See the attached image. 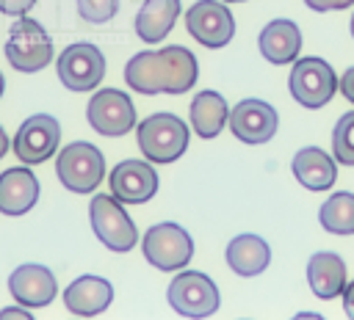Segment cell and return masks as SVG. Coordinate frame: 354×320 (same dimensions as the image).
Masks as SVG:
<instances>
[{
  "instance_id": "52a82bcc",
  "label": "cell",
  "mask_w": 354,
  "mask_h": 320,
  "mask_svg": "<svg viewBox=\"0 0 354 320\" xmlns=\"http://www.w3.org/2000/svg\"><path fill=\"white\" fill-rule=\"evenodd\" d=\"M141 251H144V259L149 265H155L158 270L171 273V270H183L191 262L194 240L180 223L160 221V223L147 229V234L141 240Z\"/></svg>"
},
{
  "instance_id": "e575fe53",
  "label": "cell",
  "mask_w": 354,
  "mask_h": 320,
  "mask_svg": "<svg viewBox=\"0 0 354 320\" xmlns=\"http://www.w3.org/2000/svg\"><path fill=\"white\" fill-rule=\"evenodd\" d=\"M224 3H243V0H224Z\"/></svg>"
},
{
  "instance_id": "8992f818",
  "label": "cell",
  "mask_w": 354,
  "mask_h": 320,
  "mask_svg": "<svg viewBox=\"0 0 354 320\" xmlns=\"http://www.w3.org/2000/svg\"><path fill=\"white\" fill-rule=\"evenodd\" d=\"M55 174L72 193H91L105 177V157L88 141L66 143L55 157Z\"/></svg>"
},
{
  "instance_id": "4fadbf2b",
  "label": "cell",
  "mask_w": 354,
  "mask_h": 320,
  "mask_svg": "<svg viewBox=\"0 0 354 320\" xmlns=\"http://www.w3.org/2000/svg\"><path fill=\"white\" fill-rule=\"evenodd\" d=\"M230 130L238 141L249 143V146H260L268 143L277 135L279 127V113L274 105H268L266 99H241L235 108H230Z\"/></svg>"
},
{
  "instance_id": "484cf974",
  "label": "cell",
  "mask_w": 354,
  "mask_h": 320,
  "mask_svg": "<svg viewBox=\"0 0 354 320\" xmlns=\"http://www.w3.org/2000/svg\"><path fill=\"white\" fill-rule=\"evenodd\" d=\"M119 11V0H77V14L80 19L91 22V25H102L111 22Z\"/></svg>"
},
{
  "instance_id": "4316f807",
  "label": "cell",
  "mask_w": 354,
  "mask_h": 320,
  "mask_svg": "<svg viewBox=\"0 0 354 320\" xmlns=\"http://www.w3.org/2000/svg\"><path fill=\"white\" fill-rule=\"evenodd\" d=\"M304 6L310 11H318V14H326V11H346L354 6V0H304Z\"/></svg>"
},
{
  "instance_id": "7a4b0ae2",
  "label": "cell",
  "mask_w": 354,
  "mask_h": 320,
  "mask_svg": "<svg viewBox=\"0 0 354 320\" xmlns=\"http://www.w3.org/2000/svg\"><path fill=\"white\" fill-rule=\"evenodd\" d=\"M136 141H138L141 154L149 163L166 166L185 154L188 124L174 113H152L136 124Z\"/></svg>"
},
{
  "instance_id": "ac0fdd59",
  "label": "cell",
  "mask_w": 354,
  "mask_h": 320,
  "mask_svg": "<svg viewBox=\"0 0 354 320\" xmlns=\"http://www.w3.org/2000/svg\"><path fill=\"white\" fill-rule=\"evenodd\" d=\"M290 171L307 190H329L337 182V160L321 146H301L290 160Z\"/></svg>"
},
{
  "instance_id": "d6a6232c",
  "label": "cell",
  "mask_w": 354,
  "mask_h": 320,
  "mask_svg": "<svg viewBox=\"0 0 354 320\" xmlns=\"http://www.w3.org/2000/svg\"><path fill=\"white\" fill-rule=\"evenodd\" d=\"M3 91H6V77H3V72H0V97H3Z\"/></svg>"
},
{
  "instance_id": "30bf717a",
  "label": "cell",
  "mask_w": 354,
  "mask_h": 320,
  "mask_svg": "<svg viewBox=\"0 0 354 320\" xmlns=\"http://www.w3.org/2000/svg\"><path fill=\"white\" fill-rule=\"evenodd\" d=\"M86 119L94 132L105 138H122L136 127V105L119 88H100L86 105Z\"/></svg>"
},
{
  "instance_id": "1f68e13d",
  "label": "cell",
  "mask_w": 354,
  "mask_h": 320,
  "mask_svg": "<svg viewBox=\"0 0 354 320\" xmlns=\"http://www.w3.org/2000/svg\"><path fill=\"white\" fill-rule=\"evenodd\" d=\"M6 152H8V135H6V130L0 127V160L6 157Z\"/></svg>"
},
{
  "instance_id": "2e32d148",
  "label": "cell",
  "mask_w": 354,
  "mask_h": 320,
  "mask_svg": "<svg viewBox=\"0 0 354 320\" xmlns=\"http://www.w3.org/2000/svg\"><path fill=\"white\" fill-rule=\"evenodd\" d=\"M111 301H113V284L94 273L77 276L64 290V306L77 317H94V314L105 312L111 306Z\"/></svg>"
},
{
  "instance_id": "9c48e42d",
  "label": "cell",
  "mask_w": 354,
  "mask_h": 320,
  "mask_svg": "<svg viewBox=\"0 0 354 320\" xmlns=\"http://www.w3.org/2000/svg\"><path fill=\"white\" fill-rule=\"evenodd\" d=\"M55 72L69 91H91L105 77V55L91 41H75L58 55Z\"/></svg>"
},
{
  "instance_id": "4dcf8cb0",
  "label": "cell",
  "mask_w": 354,
  "mask_h": 320,
  "mask_svg": "<svg viewBox=\"0 0 354 320\" xmlns=\"http://www.w3.org/2000/svg\"><path fill=\"white\" fill-rule=\"evenodd\" d=\"M0 317H19V320H30V312H28V306H6V309H0Z\"/></svg>"
},
{
  "instance_id": "ffe728a7",
  "label": "cell",
  "mask_w": 354,
  "mask_h": 320,
  "mask_svg": "<svg viewBox=\"0 0 354 320\" xmlns=\"http://www.w3.org/2000/svg\"><path fill=\"white\" fill-rule=\"evenodd\" d=\"M224 259H227V265L235 276L252 279V276H260L271 265V246L260 234H249V232L235 234L227 243Z\"/></svg>"
},
{
  "instance_id": "836d02e7",
  "label": "cell",
  "mask_w": 354,
  "mask_h": 320,
  "mask_svg": "<svg viewBox=\"0 0 354 320\" xmlns=\"http://www.w3.org/2000/svg\"><path fill=\"white\" fill-rule=\"evenodd\" d=\"M348 30H351V39H354V14H351V25H348Z\"/></svg>"
},
{
  "instance_id": "d6986e66",
  "label": "cell",
  "mask_w": 354,
  "mask_h": 320,
  "mask_svg": "<svg viewBox=\"0 0 354 320\" xmlns=\"http://www.w3.org/2000/svg\"><path fill=\"white\" fill-rule=\"evenodd\" d=\"M260 55L268 63H293L301 52V30L293 19H271L257 36Z\"/></svg>"
},
{
  "instance_id": "603a6c76",
  "label": "cell",
  "mask_w": 354,
  "mask_h": 320,
  "mask_svg": "<svg viewBox=\"0 0 354 320\" xmlns=\"http://www.w3.org/2000/svg\"><path fill=\"white\" fill-rule=\"evenodd\" d=\"M183 6L180 0H144L136 14V36L147 44H158L174 28Z\"/></svg>"
},
{
  "instance_id": "7c38bea8",
  "label": "cell",
  "mask_w": 354,
  "mask_h": 320,
  "mask_svg": "<svg viewBox=\"0 0 354 320\" xmlns=\"http://www.w3.org/2000/svg\"><path fill=\"white\" fill-rule=\"evenodd\" d=\"M58 143H61L58 119L50 116V113H33L19 124L11 146H14V154L19 157V163L39 166V163H44L55 154Z\"/></svg>"
},
{
  "instance_id": "e0dca14e",
  "label": "cell",
  "mask_w": 354,
  "mask_h": 320,
  "mask_svg": "<svg viewBox=\"0 0 354 320\" xmlns=\"http://www.w3.org/2000/svg\"><path fill=\"white\" fill-rule=\"evenodd\" d=\"M39 201V179L22 163L6 168L0 174V212L3 215H25Z\"/></svg>"
},
{
  "instance_id": "5b68a950",
  "label": "cell",
  "mask_w": 354,
  "mask_h": 320,
  "mask_svg": "<svg viewBox=\"0 0 354 320\" xmlns=\"http://www.w3.org/2000/svg\"><path fill=\"white\" fill-rule=\"evenodd\" d=\"M288 88H290V97L301 108L318 110L332 102L335 91L340 88V77L324 58L307 55V58L293 61L290 74H288Z\"/></svg>"
},
{
  "instance_id": "9a60e30c",
  "label": "cell",
  "mask_w": 354,
  "mask_h": 320,
  "mask_svg": "<svg viewBox=\"0 0 354 320\" xmlns=\"http://www.w3.org/2000/svg\"><path fill=\"white\" fill-rule=\"evenodd\" d=\"M8 292L17 303H22L28 309H41V306L53 303V298L58 292V284H55V276L47 265L25 262V265L11 270Z\"/></svg>"
},
{
  "instance_id": "8fae6325",
  "label": "cell",
  "mask_w": 354,
  "mask_h": 320,
  "mask_svg": "<svg viewBox=\"0 0 354 320\" xmlns=\"http://www.w3.org/2000/svg\"><path fill=\"white\" fill-rule=\"evenodd\" d=\"M185 28L202 47L218 50L235 36V17L224 0H196L185 11Z\"/></svg>"
},
{
  "instance_id": "6da1fadb",
  "label": "cell",
  "mask_w": 354,
  "mask_h": 320,
  "mask_svg": "<svg viewBox=\"0 0 354 320\" xmlns=\"http://www.w3.org/2000/svg\"><path fill=\"white\" fill-rule=\"evenodd\" d=\"M199 77L196 55L188 47L169 44L160 50L136 52L124 63V83L147 97L155 94H185Z\"/></svg>"
},
{
  "instance_id": "f546056e",
  "label": "cell",
  "mask_w": 354,
  "mask_h": 320,
  "mask_svg": "<svg viewBox=\"0 0 354 320\" xmlns=\"http://www.w3.org/2000/svg\"><path fill=\"white\" fill-rule=\"evenodd\" d=\"M340 298H343V312L354 320V279H351V281H346V287H343Z\"/></svg>"
},
{
  "instance_id": "5bb4252c",
  "label": "cell",
  "mask_w": 354,
  "mask_h": 320,
  "mask_svg": "<svg viewBox=\"0 0 354 320\" xmlns=\"http://www.w3.org/2000/svg\"><path fill=\"white\" fill-rule=\"evenodd\" d=\"M108 185L122 204H144L158 193V171L149 160H122L111 168Z\"/></svg>"
},
{
  "instance_id": "cb8c5ba5",
  "label": "cell",
  "mask_w": 354,
  "mask_h": 320,
  "mask_svg": "<svg viewBox=\"0 0 354 320\" xmlns=\"http://www.w3.org/2000/svg\"><path fill=\"white\" fill-rule=\"evenodd\" d=\"M318 223L329 234H354V193L337 190L318 207Z\"/></svg>"
},
{
  "instance_id": "3957f363",
  "label": "cell",
  "mask_w": 354,
  "mask_h": 320,
  "mask_svg": "<svg viewBox=\"0 0 354 320\" xmlns=\"http://www.w3.org/2000/svg\"><path fill=\"white\" fill-rule=\"evenodd\" d=\"M6 58L22 74L41 72L53 61V39L41 28V22L30 19L28 14L25 17H17V22L8 28Z\"/></svg>"
},
{
  "instance_id": "44dd1931",
  "label": "cell",
  "mask_w": 354,
  "mask_h": 320,
  "mask_svg": "<svg viewBox=\"0 0 354 320\" xmlns=\"http://www.w3.org/2000/svg\"><path fill=\"white\" fill-rule=\"evenodd\" d=\"M307 284L315 298H340L346 287V259L335 251H318L307 259Z\"/></svg>"
},
{
  "instance_id": "277c9868",
  "label": "cell",
  "mask_w": 354,
  "mask_h": 320,
  "mask_svg": "<svg viewBox=\"0 0 354 320\" xmlns=\"http://www.w3.org/2000/svg\"><path fill=\"white\" fill-rule=\"evenodd\" d=\"M88 221H91L97 240L113 254H127L138 243V229L113 193H97L91 199Z\"/></svg>"
},
{
  "instance_id": "83f0119b",
  "label": "cell",
  "mask_w": 354,
  "mask_h": 320,
  "mask_svg": "<svg viewBox=\"0 0 354 320\" xmlns=\"http://www.w3.org/2000/svg\"><path fill=\"white\" fill-rule=\"evenodd\" d=\"M33 6H36V0H0V14H8V17H25Z\"/></svg>"
},
{
  "instance_id": "f1b7e54d",
  "label": "cell",
  "mask_w": 354,
  "mask_h": 320,
  "mask_svg": "<svg viewBox=\"0 0 354 320\" xmlns=\"http://www.w3.org/2000/svg\"><path fill=\"white\" fill-rule=\"evenodd\" d=\"M340 94H343L348 102H354V66H348V69L340 74Z\"/></svg>"
},
{
  "instance_id": "d4e9b609",
  "label": "cell",
  "mask_w": 354,
  "mask_h": 320,
  "mask_svg": "<svg viewBox=\"0 0 354 320\" xmlns=\"http://www.w3.org/2000/svg\"><path fill=\"white\" fill-rule=\"evenodd\" d=\"M332 154L340 166H354V110L343 113L332 130Z\"/></svg>"
},
{
  "instance_id": "7402d4cb",
  "label": "cell",
  "mask_w": 354,
  "mask_h": 320,
  "mask_svg": "<svg viewBox=\"0 0 354 320\" xmlns=\"http://www.w3.org/2000/svg\"><path fill=\"white\" fill-rule=\"evenodd\" d=\"M188 119H191L194 132H196L199 138L210 141V138H216V135L224 130V124L230 121V105H227V99H224L218 91L205 88V91H199V94L191 99V105H188Z\"/></svg>"
},
{
  "instance_id": "ba28073f",
  "label": "cell",
  "mask_w": 354,
  "mask_h": 320,
  "mask_svg": "<svg viewBox=\"0 0 354 320\" xmlns=\"http://www.w3.org/2000/svg\"><path fill=\"white\" fill-rule=\"evenodd\" d=\"M166 301L183 317H210L221 303L216 281L202 270H180L169 281Z\"/></svg>"
}]
</instances>
